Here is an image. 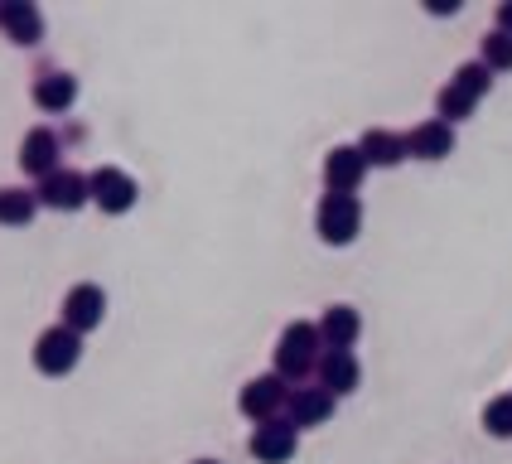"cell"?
<instances>
[{"instance_id": "cell-1", "label": "cell", "mask_w": 512, "mask_h": 464, "mask_svg": "<svg viewBox=\"0 0 512 464\" xmlns=\"http://www.w3.org/2000/svg\"><path fill=\"white\" fill-rule=\"evenodd\" d=\"M319 324L310 319H295L281 329V344H276V377L285 382H305V377L319 368Z\"/></svg>"}, {"instance_id": "cell-2", "label": "cell", "mask_w": 512, "mask_h": 464, "mask_svg": "<svg viewBox=\"0 0 512 464\" xmlns=\"http://www.w3.org/2000/svg\"><path fill=\"white\" fill-rule=\"evenodd\" d=\"M314 228L329 247H348L358 232H363V203L358 194H324L314 208Z\"/></svg>"}, {"instance_id": "cell-3", "label": "cell", "mask_w": 512, "mask_h": 464, "mask_svg": "<svg viewBox=\"0 0 512 464\" xmlns=\"http://www.w3.org/2000/svg\"><path fill=\"white\" fill-rule=\"evenodd\" d=\"M78 358H83V334H73L68 324H54V329H44L39 334V344H34V368L49 377H63L78 368Z\"/></svg>"}, {"instance_id": "cell-4", "label": "cell", "mask_w": 512, "mask_h": 464, "mask_svg": "<svg viewBox=\"0 0 512 464\" xmlns=\"http://www.w3.org/2000/svg\"><path fill=\"white\" fill-rule=\"evenodd\" d=\"M290 382L285 377H276V373H261V377H252L247 387H242V397H237V406H242V416H252L256 426L261 421H276L281 416V406L290 402Z\"/></svg>"}, {"instance_id": "cell-5", "label": "cell", "mask_w": 512, "mask_h": 464, "mask_svg": "<svg viewBox=\"0 0 512 464\" xmlns=\"http://www.w3.org/2000/svg\"><path fill=\"white\" fill-rule=\"evenodd\" d=\"M87 189H92V203L102 213H131V203H136V179L116 165H102V170L87 174Z\"/></svg>"}, {"instance_id": "cell-6", "label": "cell", "mask_w": 512, "mask_h": 464, "mask_svg": "<svg viewBox=\"0 0 512 464\" xmlns=\"http://www.w3.org/2000/svg\"><path fill=\"white\" fill-rule=\"evenodd\" d=\"M247 445H252V455L261 464H285L295 455V445H300V431H295L290 416H276V421H261Z\"/></svg>"}, {"instance_id": "cell-7", "label": "cell", "mask_w": 512, "mask_h": 464, "mask_svg": "<svg viewBox=\"0 0 512 464\" xmlns=\"http://www.w3.org/2000/svg\"><path fill=\"white\" fill-rule=\"evenodd\" d=\"M363 174H368V160H363L358 145H334L324 155V184H329V194H358Z\"/></svg>"}, {"instance_id": "cell-8", "label": "cell", "mask_w": 512, "mask_h": 464, "mask_svg": "<svg viewBox=\"0 0 512 464\" xmlns=\"http://www.w3.org/2000/svg\"><path fill=\"white\" fill-rule=\"evenodd\" d=\"M314 373H319V387H324L329 397H348V392H358V382H363V368H358V358H353L348 348H324Z\"/></svg>"}, {"instance_id": "cell-9", "label": "cell", "mask_w": 512, "mask_h": 464, "mask_svg": "<svg viewBox=\"0 0 512 464\" xmlns=\"http://www.w3.org/2000/svg\"><path fill=\"white\" fill-rule=\"evenodd\" d=\"M102 315H107V295H102V286L83 281V286H73L68 295H63V324H68L73 334L97 329V324H102Z\"/></svg>"}, {"instance_id": "cell-10", "label": "cell", "mask_w": 512, "mask_h": 464, "mask_svg": "<svg viewBox=\"0 0 512 464\" xmlns=\"http://www.w3.org/2000/svg\"><path fill=\"white\" fill-rule=\"evenodd\" d=\"M87 199H92V189H87V179L78 170H54V174H44V184H39V203L58 208V213H73Z\"/></svg>"}, {"instance_id": "cell-11", "label": "cell", "mask_w": 512, "mask_h": 464, "mask_svg": "<svg viewBox=\"0 0 512 464\" xmlns=\"http://www.w3.org/2000/svg\"><path fill=\"white\" fill-rule=\"evenodd\" d=\"M406 150H411L416 160H445V155L455 150V126H445L440 116H430V121L406 131Z\"/></svg>"}, {"instance_id": "cell-12", "label": "cell", "mask_w": 512, "mask_h": 464, "mask_svg": "<svg viewBox=\"0 0 512 464\" xmlns=\"http://www.w3.org/2000/svg\"><path fill=\"white\" fill-rule=\"evenodd\" d=\"M358 150H363L368 170H397L401 160L411 155V150H406V136H397V131H387V126H372V131H363V141H358Z\"/></svg>"}, {"instance_id": "cell-13", "label": "cell", "mask_w": 512, "mask_h": 464, "mask_svg": "<svg viewBox=\"0 0 512 464\" xmlns=\"http://www.w3.org/2000/svg\"><path fill=\"white\" fill-rule=\"evenodd\" d=\"M285 411H290L295 431H305V426H324V421L334 416V397H329L324 387H295V392H290V402H285Z\"/></svg>"}, {"instance_id": "cell-14", "label": "cell", "mask_w": 512, "mask_h": 464, "mask_svg": "<svg viewBox=\"0 0 512 464\" xmlns=\"http://www.w3.org/2000/svg\"><path fill=\"white\" fill-rule=\"evenodd\" d=\"M358 334H363V319H358L353 305H329V310L319 315V339H324V348H353Z\"/></svg>"}, {"instance_id": "cell-15", "label": "cell", "mask_w": 512, "mask_h": 464, "mask_svg": "<svg viewBox=\"0 0 512 464\" xmlns=\"http://www.w3.org/2000/svg\"><path fill=\"white\" fill-rule=\"evenodd\" d=\"M0 25L15 44H39L44 39V15L29 5V0H5L0 5Z\"/></svg>"}, {"instance_id": "cell-16", "label": "cell", "mask_w": 512, "mask_h": 464, "mask_svg": "<svg viewBox=\"0 0 512 464\" xmlns=\"http://www.w3.org/2000/svg\"><path fill=\"white\" fill-rule=\"evenodd\" d=\"M20 170L25 174H54L58 170V136L54 131H29L20 141Z\"/></svg>"}, {"instance_id": "cell-17", "label": "cell", "mask_w": 512, "mask_h": 464, "mask_svg": "<svg viewBox=\"0 0 512 464\" xmlns=\"http://www.w3.org/2000/svg\"><path fill=\"white\" fill-rule=\"evenodd\" d=\"M34 102H39L44 112H68V107L78 102V83H73V73H44V78L34 83Z\"/></svg>"}, {"instance_id": "cell-18", "label": "cell", "mask_w": 512, "mask_h": 464, "mask_svg": "<svg viewBox=\"0 0 512 464\" xmlns=\"http://www.w3.org/2000/svg\"><path fill=\"white\" fill-rule=\"evenodd\" d=\"M474 107H479V102L455 83H445L440 92H435V116H440L445 126H455V121H464V116H474Z\"/></svg>"}, {"instance_id": "cell-19", "label": "cell", "mask_w": 512, "mask_h": 464, "mask_svg": "<svg viewBox=\"0 0 512 464\" xmlns=\"http://www.w3.org/2000/svg\"><path fill=\"white\" fill-rule=\"evenodd\" d=\"M34 208H39V194H29V189H0V223L20 228V223L34 218Z\"/></svg>"}, {"instance_id": "cell-20", "label": "cell", "mask_w": 512, "mask_h": 464, "mask_svg": "<svg viewBox=\"0 0 512 464\" xmlns=\"http://www.w3.org/2000/svg\"><path fill=\"white\" fill-rule=\"evenodd\" d=\"M484 431L493 440H512V392H503V397H493L484 406Z\"/></svg>"}, {"instance_id": "cell-21", "label": "cell", "mask_w": 512, "mask_h": 464, "mask_svg": "<svg viewBox=\"0 0 512 464\" xmlns=\"http://www.w3.org/2000/svg\"><path fill=\"white\" fill-rule=\"evenodd\" d=\"M479 63L493 68V73H508L512 68V34H503V29L484 34V54H479Z\"/></svg>"}, {"instance_id": "cell-22", "label": "cell", "mask_w": 512, "mask_h": 464, "mask_svg": "<svg viewBox=\"0 0 512 464\" xmlns=\"http://www.w3.org/2000/svg\"><path fill=\"white\" fill-rule=\"evenodd\" d=\"M450 83L464 87V92H469V97L479 102V97H488V87H493V68H484V63H459Z\"/></svg>"}, {"instance_id": "cell-23", "label": "cell", "mask_w": 512, "mask_h": 464, "mask_svg": "<svg viewBox=\"0 0 512 464\" xmlns=\"http://www.w3.org/2000/svg\"><path fill=\"white\" fill-rule=\"evenodd\" d=\"M498 29H503V34H512V0H503V5H498Z\"/></svg>"}, {"instance_id": "cell-24", "label": "cell", "mask_w": 512, "mask_h": 464, "mask_svg": "<svg viewBox=\"0 0 512 464\" xmlns=\"http://www.w3.org/2000/svg\"><path fill=\"white\" fill-rule=\"evenodd\" d=\"M194 464H218V460H194Z\"/></svg>"}]
</instances>
